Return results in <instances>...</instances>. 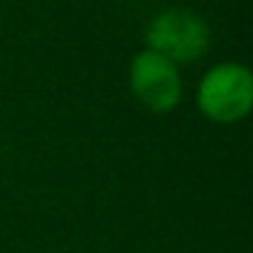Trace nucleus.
I'll return each instance as SVG.
<instances>
[{
	"label": "nucleus",
	"instance_id": "1",
	"mask_svg": "<svg viewBox=\"0 0 253 253\" xmlns=\"http://www.w3.org/2000/svg\"><path fill=\"white\" fill-rule=\"evenodd\" d=\"M199 109L215 123H237L253 106V74L240 63H220L199 84Z\"/></svg>",
	"mask_w": 253,
	"mask_h": 253
},
{
	"label": "nucleus",
	"instance_id": "2",
	"mask_svg": "<svg viewBox=\"0 0 253 253\" xmlns=\"http://www.w3.org/2000/svg\"><path fill=\"white\" fill-rule=\"evenodd\" d=\"M147 49L164 55L174 66L193 63L210 49V28L199 14L188 8H169L150 22Z\"/></svg>",
	"mask_w": 253,
	"mask_h": 253
},
{
	"label": "nucleus",
	"instance_id": "3",
	"mask_svg": "<svg viewBox=\"0 0 253 253\" xmlns=\"http://www.w3.org/2000/svg\"><path fill=\"white\" fill-rule=\"evenodd\" d=\"M131 90L147 109L171 112L182 95L180 71L164 55L142 49L131 63Z\"/></svg>",
	"mask_w": 253,
	"mask_h": 253
}]
</instances>
